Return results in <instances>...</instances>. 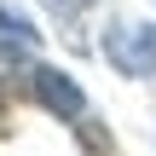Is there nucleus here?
I'll return each mask as SVG.
<instances>
[{
	"label": "nucleus",
	"instance_id": "f257e3e1",
	"mask_svg": "<svg viewBox=\"0 0 156 156\" xmlns=\"http://www.w3.org/2000/svg\"><path fill=\"white\" fill-rule=\"evenodd\" d=\"M104 52L116 69L127 75H156V29H133V23H116L104 35Z\"/></svg>",
	"mask_w": 156,
	"mask_h": 156
},
{
	"label": "nucleus",
	"instance_id": "f03ea898",
	"mask_svg": "<svg viewBox=\"0 0 156 156\" xmlns=\"http://www.w3.org/2000/svg\"><path fill=\"white\" fill-rule=\"evenodd\" d=\"M29 87H35V98L52 110V116H64V122H75V116H87V93L64 75V69H52V64H35V75H29Z\"/></svg>",
	"mask_w": 156,
	"mask_h": 156
},
{
	"label": "nucleus",
	"instance_id": "7ed1b4c3",
	"mask_svg": "<svg viewBox=\"0 0 156 156\" xmlns=\"http://www.w3.org/2000/svg\"><path fill=\"white\" fill-rule=\"evenodd\" d=\"M0 29H6V35H12L17 46H29V41H41V35H35V23H29V17H23V12H17L12 0H0Z\"/></svg>",
	"mask_w": 156,
	"mask_h": 156
},
{
	"label": "nucleus",
	"instance_id": "20e7f679",
	"mask_svg": "<svg viewBox=\"0 0 156 156\" xmlns=\"http://www.w3.org/2000/svg\"><path fill=\"white\" fill-rule=\"evenodd\" d=\"M0 75H35V64L23 58V46H12V41H0Z\"/></svg>",
	"mask_w": 156,
	"mask_h": 156
},
{
	"label": "nucleus",
	"instance_id": "39448f33",
	"mask_svg": "<svg viewBox=\"0 0 156 156\" xmlns=\"http://www.w3.org/2000/svg\"><path fill=\"white\" fill-rule=\"evenodd\" d=\"M46 6H52V12H58V17H81V12H87V6H93V0H46Z\"/></svg>",
	"mask_w": 156,
	"mask_h": 156
}]
</instances>
